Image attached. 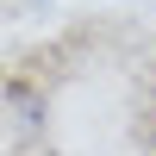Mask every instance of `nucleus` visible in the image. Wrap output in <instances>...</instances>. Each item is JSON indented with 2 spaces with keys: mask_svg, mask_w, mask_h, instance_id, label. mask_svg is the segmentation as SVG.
Wrapping results in <instances>:
<instances>
[{
  "mask_svg": "<svg viewBox=\"0 0 156 156\" xmlns=\"http://www.w3.org/2000/svg\"><path fill=\"white\" fill-rule=\"evenodd\" d=\"M6 106L12 112H19V125H25V131H37V125H44V94H37V87H6Z\"/></svg>",
  "mask_w": 156,
  "mask_h": 156,
  "instance_id": "f257e3e1",
  "label": "nucleus"
},
{
  "mask_svg": "<svg viewBox=\"0 0 156 156\" xmlns=\"http://www.w3.org/2000/svg\"><path fill=\"white\" fill-rule=\"evenodd\" d=\"M150 150H156V119H150Z\"/></svg>",
  "mask_w": 156,
  "mask_h": 156,
  "instance_id": "f03ea898",
  "label": "nucleus"
}]
</instances>
